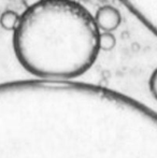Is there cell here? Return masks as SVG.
I'll use <instances>...</instances> for the list:
<instances>
[{
  "label": "cell",
  "instance_id": "6da1fadb",
  "mask_svg": "<svg viewBox=\"0 0 157 158\" xmlns=\"http://www.w3.org/2000/svg\"><path fill=\"white\" fill-rule=\"evenodd\" d=\"M100 30L94 15L74 0H43L26 9L13 32V50L30 74L72 80L95 64Z\"/></svg>",
  "mask_w": 157,
  "mask_h": 158
},
{
  "label": "cell",
  "instance_id": "7a4b0ae2",
  "mask_svg": "<svg viewBox=\"0 0 157 158\" xmlns=\"http://www.w3.org/2000/svg\"><path fill=\"white\" fill-rule=\"evenodd\" d=\"M95 22L100 32H112L121 25L122 16L116 8L112 6H102L94 15Z\"/></svg>",
  "mask_w": 157,
  "mask_h": 158
},
{
  "label": "cell",
  "instance_id": "3957f363",
  "mask_svg": "<svg viewBox=\"0 0 157 158\" xmlns=\"http://www.w3.org/2000/svg\"><path fill=\"white\" fill-rule=\"evenodd\" d=\"M21 21V15L13 10H6L0 15V26L4 30L15 31Z\"/></svg>",
  "mask_w": 157,
  "mask_h": 158
},
{
  "label": "cell",
  "instance_id": "277c9868",
  "mask_svg": "<svg viewBox=\"0 0 157 158\" xmlns=\"http://www.w3.org/2000/svg\"><path fill=\"white\" fill-rule=\"evenodd\" d=\"M116 39L112 32H100V40H99V45L100 51H111L115 46Z\"/></svg>",
  "mask_w": 157,
  "mask_h": 158
},
{
  "label": "cell",
  "instance_id": "5b68a950",
  "mask_svg": "<svg viewBox=\"0 0 157 158\" xmlns=\"http://www.w3.org/2000/svg\"><path fill=\"white\" fill-rule=\"evenodd\" d=\"M149 89L151 92V95L157 101V68L152 72L149 80Z\"/></svg>",
  "mask_w": 157,
  "mask_h": 158
},
{
  "label": "cell",
  "instance_id": "8992f818",
  "mask_svg": "<svg viewBox=\"0 0 157 158\" xmlns=\"http://www.w3.org/2000/svg\"><path fill=\"white\" fill-rule=\"evenodd\" d=\"M41 1H43V0H23V3L25 4L26 9H29V8H31V6H37V4L40 3Z\"/></svg>",
  "mask_w": 157,
  "mask_h": 158
}]
</instances>
